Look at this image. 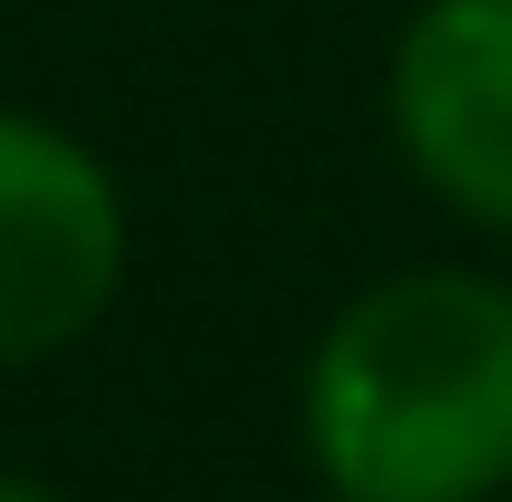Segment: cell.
Returning <instances> with one entry per match:
<instances>
[{
	"label": "cell",
	"instance_id": "1",
	"mask_svg": "<svg viewBox=\"0 0 512 502\" xmlns=\"http://www.w3.org/2000/svg\"><path fill=\"white\" fill-rule=\"evenodd\" d=\"M304 450L335 502H492L512 482V283L408 272L324 325Z\"/></svg>",
	"mask_w": 512,
	"mask_h": 502
},
{
	"label": "cell",
	"instance_id": "2",
	"mask_svg": "<svg viewBox=\"0 0 512 502\" xmlns=\"http://www.w3.org/2000/svg\"><path fill=\"white\" fill-rule=\"evenodd\" d=\"M126 199L84 136L0 116V367H42L115 304Z\"/></svg>",
	"mask_w": 512,
	"mask_h": 502
},
{
	"label": "cell",
	"instance_id": "3",
	"mask_svg": "<svg viewBox=\"0 0 512 502\" xmlns=\"http://www.w3.org/2000/svg\"><path fill=\"white\" fill-rule=\"evenodd\" d=\"M408 168L481 231H512V0H429L387 63Z\"/></svg>",
	"mask_w": 512,
	"mask_h": 502
},
{
	"label": "cell",
	"instance_id": "4",
	"mask_svg": "<svg viewBox=\"0 0 512 502\" xmlns=\"http://www.w3.org/2000/svg\"><path fill=\"white\" fill-rule=\"evenodd\" d=\"M0 502H63V492H42V482H21V471H0Z\"/></svg>",
	"mask_w": 512,
	"mask_h": 502
}]
</instances>
